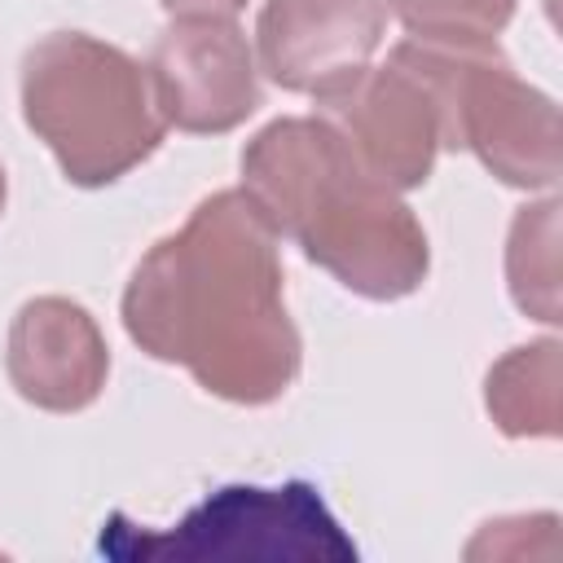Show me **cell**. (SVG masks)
I'll use <instances>...</instances> for the list:
<instances>
[{
	"label": "cell",
	"mask_w": 563,
	"mask_h": 563,
	"mask_svg": "<svg viewBox=\"0 0 563 563\" xmlns=\"http://www.w3.org/2000/svg\"><path fill=\"white\" fill-rule=\"evenodd\" d=\"M418 70L431 79L444 150H471L488 176L510 189L554 194L563 176V132L550 92L515 75L510 57L493 44H431L400 40Z\"/></svg>",
	"instance_id": "277c9868"
},
{
	"label": "cell",
	"mask_w": 563,
	"mask_h": 563,
	"mask_svg": "<svg viewBox=\"0 0 563 563\" xmlns=\"http://www.w3.org/2000/svg\"><path fill=\"white\" fill-rule=\"evenodd\" d=\"M4 202H9V180H4V167H0V216H4Z\"/></svg>",
	"instance_id": "5bb4252c"
},
{
	"label": "cell",
	"mask_w": 563,
	"mask_h": 563,
	"mask_svg": "<svg viewBox=\"0 0 563 563\" xmlns=\"http://www.w3.org/2000/svg\"><path fill=\"white\" fill-rule=\"evenodd\" d=\"M242 194L277 238L361 299H405L431 273L422 220L356 163L321 114L264 123L242 150Z\"/></svg>",
	"instance_id": "7a4b0ae2"
},
{
	"label": "cell",
	"mask_w": 563,
	"mask_h": 563,
	"mask_svg": "<svg viewBox=\"0 0 563 563\" xmlns=\"http://www.w3.org/2000/svg\"><path fill=\"white\" fill-rule=\"evenodd\" d=\"M4 369L26 405L44 413H79L106 391L110 347L84 303L66 295H35L13 312Z\"/></svg>",
	"instance_id": "9c48e42d"
},
{
	"label": "cell",
	"mask_w": 563,
	"mask_h": 563,
	"mask_svg": "<svg viewBox=\"0 0 563 563\" xmlns=\"http://www.w3.org/2000/svg\"><path fill=\"white\" fill-rule=\"evenodd\" d=\"M519 0H383V9L409 31V40L431 44H493Z\"/></svg>",
	"instance_id": "7c38bea8"
},
{
	"label": "cell",
	"mask_w": 563,
	"mask_h": 563,
	"mask_svg": "<svg viewBox=\"0 0 563 563\" xmlns=\"http://www.w3.org/2000/svg\"><path fill=\"white\" fill-rule=\"evenodd\" d=\"M484 409L510 440H554L563 422V343L532 339L484 374Z\"/></svg>",
	"instance_id": "30bf717a"
},
{
	"label": "cell",
	"mask_w": 563,
	"mask_h": 563,
	"mask_svg": "<svg viewBox=\"0 0 563 563\" xmlns=\"http://www.w3.org/2000/svg\"><path fill=\"white\" fill-rule=\"evenodd\" d=\"M559 198L523 202L506 233V286L523 317L541 325L563 321L559 303Z\"/></svg>",
	"instance_id": "8fae6325"
},
{
	"label": "cell",
	"mask_w": 563,
	"mask_h": 563,
	"mask_svg": "<svg viewBox=\"0 0 563 563\" xmlns=\"http://www.w3.org/2000/svg\"><path fill=\"white\" fill-rule=\"evenodd\" d=\"M163 123L220 136L260 110L255 44L233 18H172L145 57Z\"/></svg>",
	"instance_id": "52a82bcc"
},
{
	"label": "cell",
	"mask_w": 563,
	"mask_h": 563,
	"mask_svg": "<svg viewBox=\"0 0 563 563\" xmlns=\"http://www.w3.org/2000/svg\"><path fill=\"white\" fill-rule=\"evenodd\" d=\"M172 18H233L246 9V0H158Z\"/></svg>",
	"instance_id": "4fadbf2b"
},
{
	"label": "cell",
	"mask_w": 563,
	"mask_h": 563,
	"mask_svg": "<svg viewBox=\"0 0 563 563\" xmlns=\"http://www.w3.org/2000/svg\"><path fill=\"white\" fill-rule=\"evenodd\" d=\"M277 233L242 189L202 198L128 277L123 330L229 405H273L303 365Z\"/></svg>",
	"instance_id": "6da1fadb"
},
{
	"label": "cell",
	"mask_w": 563,
	"mask_h": 563,
	"mask_svg": "<svg viewBox=\"0 0 563 563\" xmlns=\"http://www.w3.org/2000/svg\"><path fill=\"white\" fill-rule=\"evenodd\" d=\"M101 554L123 563H202V559H255V563H347L352 537L339 528L321 493L303 479L260 488L224 484L207 493L176 528H145L128 515L101 523Z\"/></svg>",
	"instance_id": "5b68a950"
},
{
	"label": "cell",
	"mask_w": 563,
	"mask_h": 563,
	"mask_svg": "<svg viewBox=\"0 0 563 563\" xmlns=\"http://www.w3.org/2000/svg\"><path fill=\"white\" fill-rule=\"evenodd\" d=\"M383 26V0H264L255 66L286 92L321 97L369 66Z\"/></svg>",
	"instance_id": "ba28073f"
},
{
	"label": "cell",
	"mask_w": 563,
	"mask_h": 563,
	"mask_svg": "<svg viewBox=\"0 0 563 563\" xmlns=\"http://www.w3.org/2000/svg\"><path fill=\"white\" fill-rule=\"evenodd\" d=\"M312 101L378 185L396 194L427 185L435 154L444 150V119L431 79L405 44H396L383 66H365Z\"/></svg>",
	"instance_id": "8992f818"
},
{
	"label": "cell",
	"mask_w": 563,
	"mask_h": 563,
	"mask_svg": "<svg viewBox=\"0 0 563 563\" xmlns=\"http://www.w3.org/2000/svg\"><path fill=\"white\" fill-rule=\"evenodd\" d=\"M18 97L26 128L79 189L114 185L167 132L145 62L88 31L40 35L22 53Z\"/></svg>",
	"instance_id": "3957f363"
}]
</instances>
